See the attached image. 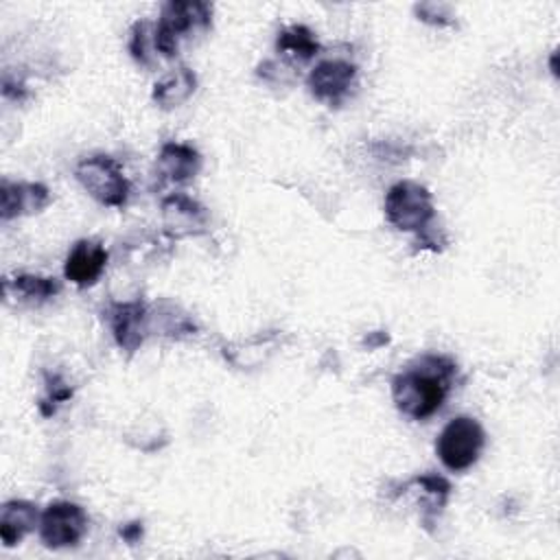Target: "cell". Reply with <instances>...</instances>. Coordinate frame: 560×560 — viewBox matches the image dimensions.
Returning a JSON list of instances; mask_svg holds the SVG:
<instances>
[{"mask_svg":"<svg viewBox=\"0 0 560 560\" xmlns=\"http://www.w3.org/2000/svg\"><path fill=\"white\" fill-rule=\"evenodd\" d=\"M457 363L444 354H422L392 378L396 409L409 420L438 413L453 387Z\"/></svg>","mask_w":560,"mask_h":560,"instance_id":"6da1fadb","label":"cell"},{"mask_svg":"<svg viewBox=\"0 0 560 560\" xmlns=\"http://www.w3.org/2000/svg\"><path fill=\"white\" fill-rule=\"evenodd\" d=\"M212 26V7L201 0H171L162 7L155 24V50L175 57L184 42L208 33Z\"/></svg>","mask_w":560,"mask_h":560,"instance_id":"7a4b0ae2","label":"cell"},{"mask_svg":"<svg viewBox=\"0 0 560 560\" xmlns=\"http://www.w3.org/2000/svg\"><path fill=\"white\" fill-rule=\"evenodd\" d=\"M385 219L400 232L422 234L431 228L435 217L433 195L418 182H396L385 195Z\"/></svg>","mask_w":560,"mask_h":560,"instance_id":"3957f363","label":"cell"},{"mask_svg":"<svg viewBox=\"0 0 560 560\" xmlns=\"http://www.w3.org/2000/svg\"><path fill=\"white\" fill-rule=\"evenodd\" d=\"M483 446L486 431L479 420L470 416H457L448 420L435 440V453L440 462L453 472H464L475 466Z\"/></svg>","mask_w":560,"mask_h":560,"instance_id":"277c9868","label":"cell"},{"mask_svg":"<svg viewBox=\"0 0 560 560\" xmlns=\"http://www.w3.org/2000/svg\"><path fill=\"white\" fill-rule=\"evenodd\" d=\"M74 175L88 195L103 206L122 208L129 199V182L122 175L120 164L109 155L94 153L83 158L77 164Z\"/></svg>","mask_w":560,"mask_h":560,"instance_id":"5b68a950","label":"cell"},{"mask_svg":"<svg viewBox=\"0 0 560 560\" xmlns=\"http://www.w3.org/2000/svg\"><path fill=\"white\" fill-rule=\"evenodd\" d=\"M88 512L72 501H52L39 516V538L48 549L77 547L88 534Z\"/></svg>","mask_w":560,"mask_h":560,"instance_id":"8992f818","label":"cell"},{"mask_svg":"<svg viewBox=\"0 0 560 560\" xmlns=\"http://www.w3.org/2000/svg\"><path fill=\"white\" fill-rule=\"evenodd\" d=\"M357 81V66L346 59H326L319 61L306 77L308 92L330 107H337L350 94V88Z\"/></svg>","mask_w":560,"mask_h":560,"instance_id":"52a82bcc","label":"cell"},{"mask_svg":"<svg viewBox=\"0 0 560 560\" xmlns=\"http://www.w3.org/2000/svg\"><path fill=\"white\" fill-rule=\"evenodd\" d=\"M162 225L171 238L199 236L210 228V212L197 199L175 192L162 199Z\"/></svg>","mask_w":560,"mask_h":560,"instance_id":"ba28073f","label":"cell"},{"mask_svg":"<svg viewBox=\"0 0 560 560\" xmlns=\"http://www.w3.org/2000/svg\"><path fill=\"white\" fill-rule=\"evenodd\" d=\"M114 341L127 354L140 350L151 330L149 308L142 302H114L107 311Z\"/></svg>","mask_w":560,"mask_h":560,"instance_id":"9c48e42d","label":"cell"},{"mask_svg":"<svg viewBox=\"0 0 560 560\" xmlns=\"http://www.w3.org/2000/svg\"><path fill=\"white\" fill-rule=\"evenodd\" d=\"M50 190L42 182H9L0 184V219L11 221L26 214H37L50 203Z\"/></svg>","mask_w":560,"mask_h":560,"instance_id":"30bf717a","label":"cell"},{"mask_svg":"<svg viewBox=\"0 0 560 560\" xmlns=\"http://www.w3.org/2000/svg\"><path fill=\"white\" fill-rule=\"evenodd\" d=\"M107 265V249L96 238H81L72 245L66 262H63V276L85 289L96 284V280L103 276Z\"/></svg>","mask_w":560,"mask_h":560,"instance_id":"8fae6325","label":"cell"},{"mask_svg":"<svg viewBox=\"0 0 560 560\" xmlns=\"http://www.w3.org/2000/svg\"><path fill=\"white\" fill-rule=\"evenodd\" d=\"M203 166V160L199 151L190 144L184 142H166L162 144L158 160H155V171L164 182L171 184H186L199 175Z\"/></svg>","mask_w":560,"mask_h":560,"instance_id":"7c38bea8","label":"cell"},{"mask_svg":"<svg viewBox=\"0 0 560 560\" xmlns=\"http://www.w3.org/2000/svg\"><path fill=\"white\" fill-rule=\"evenodd\" d=\"M2 291L7 302L39 306L52 300L61 291V284L55 278H46L37 273H18L13 278H4Z\"/></svg>","mask_w":560,"mask_h":560,"instance_id":"4fadbf2b","label":"cell"},{"mask_svg":"<svg viewBox=\"0 0 560 560\" xmlns=\"http://www.w3.org/2000/svg\"><path fill=\"white\" fill-rule=\"evenodd\" d=\"M37 505L26 499H11L0 508V540L4 547H15L26 534L39 525Z\"/></svg>","mask_w":560,"mask_h":560,"instance_id":"5bb4252c","label":"cell"},{"mask_svg":"<svg viewBox=\"0 0 560 560\" xmlns=\"http://www.w3.org/2000/svg\"><path fill=\"white\" fill-rule=\"evenodd\" d=\"M197 88V77L190 68L179 66L168 70L155 85H153V94L151 98L158 103V107L162 109H173L184 105Z\"/></svg>","mask_w":560,"mask_h":560,"instance_id":"9a60e30c","label":"cell"},{"mask_svg":"<svg viewBox=\"0 0 560 560\" xmlns=\"http://www.w3.org/2000/svg\"><path fill=\"white\" fill-rule=\"evenodd\" d=\"M276 48L280 55H284L293 63H306L319 52V42L315 39L308 26L291 24L278 33Z\"/></svg>","mask_w":560,"mask_h":560,"instance_id":"2e32d148","label":"cell"},{"mask_svg":"<svg viewBox=\"0 0 560 560\" xmlns=\"http://www.w3.org/2000/svg\"><path fill=\"white\" fill-rule=\"evenodd\" d=\"M158 313L151 315L149 313V324L155 322V326L160 324V330L162 335H168V337H186V335H195L197 332V326L192 322L190 315H186L179 306L171 304V302H162L160 306H155Z\"/></svg>","mask_w":560,"mask_h":560,"instance_id":"e0dca14e","label":"cell"},{"mask_svg":"<svg viewBox=\"0 0 560 560\" xmlns=\"http://www.w3.org/2000/svg\"><path fill=\"white\" fill-rule=\"evenodd\" d=\"M155 26L147 20H138L131 26L129 33V52L133 57L136 63H140L142 68H153L155 66Z\"/></svg>","mask_w":560,"mask_h":560,"instance_id":"ac0fdd59","label":"cell"},{"mask_svg":"<svg viewBox=\"0 0 560 560\" xmlns=\"http://www.w3.org/2000/svg\"><path fill=\"white\" fill-rule=\"evenodd\" d=\"M416 15L427 22V24H433V26H446L453 22V15L448 13V7L446 4H435V2H422V4H416L413 7Z\"/></svg>","mask_w":560,"mask_h":560,"instance_id":"d6986e66","label":"cell"},{"mask_svg":"<svg viewBox=\"0 0 560 560\" xmlns=\"http://www.w3.org/2000/svg\"><path fill=\"white\" fill-rule=\"evenodd\" d=\"M70 396H72V389H70L59 376H52V383L48 385V396H46V400H42L39 405L50 402V405H52V411H55V407L61 405V402H66Z\"/></svg>","mask_w":560,"mask_h":560,"instance_id":"ffe728a7","label":"cell"},{"mask_svg":"<svg viewBox=\"0 0 560 560\" xmlns=\"http://www.w3.org/2000/svg\"><path fill=\"white\" fill-rule=\"evenodd\" d=\"M118 534H120V538H122L127 545H138V542L142 540L144 527H142L140 521H131V523L122 525V527L118 529Z\"/></svg>","mask_w":560,"mask_h":560,"instance_id":"44dd1931","label":"cell"}]
</instances>
